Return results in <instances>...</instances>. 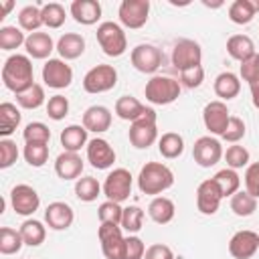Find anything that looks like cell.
<instances>
[{
    "label": "cell",
    "instance_id": "cell-37",
    "mask_svg": "<svg viewBox=\"0 0 259 259\" xmlns=\"http://www.w3.org/2000/svg\"><path fill=\"white\" fill-rule=\"evenodd\" d=\"M255 8L251 4V0H235L229 6V18L235 24H249L255 18Z\"/></svg>",
    "mask_w": 259,
    "mask_h": 259
},
{
    "label": "cell",
    "instance_id": "cell-3",
    "mask_svg": "<svg viewBox=\"0 0 259 259\" xmlns=\"http://www.w3.org/2000/svg\"><path fill=\"white\" fill-rule=\"evenodd\" d=\"M146 99L154 105H168L174 103L180 95V81L166 77V75H154L146 83Z\"/></svg>",
    "mask_w": 259,
    "mask_h": 259
},
{
    "label": "cell",
    "instance_id": "cell-6",
    "mask_svg": "<svg viewBox=\"0 0 259 259\" xmlns=\"http://www.w3.org/2000/svg\"><path fill=\"white\" fill-rule=\"evenodd\" d=\"M101 251L105 259H125V237L121 235V227L113 223H101L97 231Z\"/></svg>",
    "mask_w": 259,
    "mask_h": 259
},
{
    "label": "cell",
    "instance_id": "cell-34",
    "mask_svg": "<svg viewBox=\"0 0 259 259\" xmlns=\"http://www.w3.org/2000/svg\"><path fill=\"white\" fill-rule=\"evenodd\" d=\"M18 24H20L22 30H28L30 34L38 32V28L42 26V12H40V8L34 6V4L24 6L18 12Z\"/></svg>",
    "mask_w": 259,
    "mask_h": 259
},
{
    "label": "cell",
    "instance_id": "cell-11",
    "mask_svg": "<svg viewBox=\"0 0 259 259\" xmlns=\"http://www.w3.org/2000/svg\"><path fill=\"white\" fill-rule=\"evenodd\" d=\"M192 158H194V162L198 166L210 168V166H214L223 158V146H221V142L217 138L202 136L192 146Z\"/></svg>",
    "mask_w": 259,
    "mask_h": 259
},
{
    "label": "cell",
    "instance_id": "cell-53",
    "mask_svg": "<svg viewBox=\"0 0 259 259\" xmlns=\"http://www.w3.org/2000/svg\"><path fill=\"white\" fill-rule=\"evenodd\" d=\"M144 255H146L144 241L136 235L125 237V259H144Z\"/></svg>",
    "mask_w": 259,
    "mask_h": 259
},
{
    "label": "cell",
    "instance_id": "cell-52",
    "mask_svg": "<svg viewBox=\"0 0 259 259\" xmlns=\"http://www.w3.org/2000/svg\"><path fill=\"white\" fill-rule=\"evenodd\" d=\"M245 188L251 196L259 198V162H253L245 170Z\"/></svg>",
    "mask_w": 259,
    "mask_h": 259
},
{
    "label": "cell",
    "instance_id": "cell-33",
    "mask_svg": "<svg viewBox=\"0 0 259 259\" xmlns=\"http://www.w3.org/2000/svg\"><path fill=\"white\" fill-rule=\"evenodd\" d=\"M20 235H22V241L24 245H30V247H38L45 237H47V231H45V225L40 221H34V219H28L20 225Z\"/></svg>",
    "mask_w": 259,
    "mask_h": 259
},
{
    "label": "cell",
    "instance_id": "cell-15",
    "mask_svg": "<svg viewBox=\"0 0 259 259\" xmlns=\"http://www.w3.org/2000/svg\"><path fill=\"white\" fill-rule=\"evenodd\" d=\"M229 119H231V115H229V109H227V105L223 101H210L202 109L204 127L214 136H223L225 134V130L229 125Z\"/></svg>",
    "mask_w": 259,
    "mask_h": 259
},
{
    "label": "cell",
    "instance_id": "cell-7",
    "mask_svg": "<svg viewBox=\"0 0 259 259\" xmlns=\"http://www.w3.org/2000/svg\"><path fill=\"white\" fill-rule=\"evenodd\" d=\"M117 83V71L111 65H95L83 77V89L87 93H105Z\"/></svg>",
    "mask_w": 259,
    "mask_h": 259
},
{
    "label": "cell",
    "instance_id": "cell-12",
    "mask_svg": "<svg viewBox=\"0 0 259 259\" xmlns=\"http://www.w3.org/2000/svg\"><path fill=\"white\" fill-rule=\"evenodd\" d=\"M10 204H12V208H14L16 214L28 217L34 210H38L40 198H38V194H36V190L32 186H28V184H16L10 190Z\"/></svg>",
    "mask_w": 259,
    "mask_h": 259
},
{
    "label": "cell",
    "instance_id": "cell-5",
    "mask_svg": "<svg viewBox=\"0 0 259 259\" xmlns=\"http://www.w3.org/2000/svg\"><path fill=\"white\" fill-rule=\"evenodd\" d=\"M158 140V127H156V111L152 107H148V111L132 121L130 125V142L134 148L138 150H146L150 148L154 142Z\"/></svg>",
    "mask_w": 259,
    "mask_h": 259
},
{
    "label": "cell",
    "instance_id": "cell-50",
    "mask_svg": "<svg viewBox=\"0 0 259 259\" xmlns=\"http://www.w3.org/2000/svg\"><path fill=\"white\" fill-rule=\"evenodd\" d=\"M18 160V148L12 140H0V168H10Z\"/></svg>",
    "mask_w": 259,
    "mask_h": 259
},
{
    "label": "cell",
    "instance_id": "cell-47",
    "mask_svg": "<svg viewBox=\"0 0 259 259\" xmlns=\"http://www.w3.org/2000/svg\"><path fill=\"white\" fill-rule=\"evenodd\" d=\"M225 160H227L229 168L237 170V168H243L249 164V152L243 146H229L225 152Z\"/></svg>",
    "mask_w": 259,
    "mask_h": 259
},
{
    "label": "cell",
    "instance_id": "cell-31",
    "mask_svg": "<svg viewBox=\"0 0 259 259\" xmlns=\"http://www.w3.org/2000/svg\"><path fill=\"white\" fill-rule=\"evenodd\" d=\"M20 123V111L14 103L4 101L0 105V136H10Z\"/></svg>",
    "mask_w": 259,
    "mask_h": 259
},
{
    "label": "cell",
    "instance_id": "cell-57",
    "mask_svg": "<svg viewBox=\"0 0 259 259\" xmlns=\"http://www.w3.org/2000/svg\"><path fill=\"white\" fill-rule=\"evenodd\" d=\"M251 4H253V8H255V12H259V0H251Z\"/></svg>",
    "mask_w": 259,
    "mask_h": 259
},
{
    "label": "cell",
    "instance_id": "cell-29",
    "mask_svg": "<svg viewBox=\"0 0 259 259\" xmlns=\"http://www.w3.org/2000/svg\"><path fill=\"white\" fill-rule=\"evenodd\" d=\"M87 142V130L83 125H67L61 132V146L65 148V152H79Z\"/></svg>",
    "mask_w": 259,
    "mask_h": 259
},
{
    "label": "cell",
    "instance_id": "cell-26",
    "mask_svg": "<svg viewBox=\"0 0 259 259\" xmlns=\"http://www.w3.org/2000/svg\"><path fill=\"white\" fill-rule=\"evenodd\" d=\"M148 111L146 105H142L136 97L132 95H121L117 101H115V113L119 119H125V121H136L140 119L144 113Z\"/></svg>",
    "mask_w": 259,
    "mask_h": 259
},
{
    "label": "cell",
    "instance_id": "cell-13",
    "mask_svg": "<svg viewBox=\"0 0 259 259\" xmlns=\"http://www.w3.org/2000/svg\"><path fill=\"white\" fill-rule=\"evenodd\" d=\"M42 81L53 89H65L73 81V69L63 59H49L42 67Z\"/></svg>",
    "mask_w": 259,
    "mask_h": 259
},
{
    "label": "cell",
    "instance_id": "cell-27",
    "mask_svg": "<svg viewBox=\"0 0 259 259\" xmlns=\"http://www.w3.org/2000/svg\"><path fill=\"white\" fill-rule=\"evenodd\" d=\"M239 91H241V81H239V77L235 73L225 71V73L217 75V79H214V93H217V97L229 101V99H235L239 95Z\"/></svg>",
    "mask_w": 259,
    "mask_h": 259
},
{
    "label": "cell",
    "instance_id": "cell-10",
    "mask_svg": "<svg viewBox=\"0 0 259 259\" xmlns=\"http://www.w3.org/2000/svg\"><path fill=\"white\" fill-rule=\"evenodd\" d=\"M148 14H150V2L148 0H123L119 4L117 16L119 22L125 28H142L148 22Z\"/></svg>",
    "mask_w": 259,
    "mask_h": 259
},
{
    "label": "cell",
    "instance_id": "cell-17",
    "mask_svg": "<svg viewBox=\"0 0 259 259\" xmlns=\"http://www.w3.org/2000/svg\"><path fill=\"white\" fill-rule=\"evenodd\" d=\"M259 249V235L255 231H237L229 241V253L235 259H251Z\"/></svg>",
    "mask_w": 259,
    "mask_h": 259
},
{
    "label": "cell",
    "instance_id": "cell-20",
    "mask_svg": "<svg viewBox=\"0 0 259 259\" xmlns=\"http://www.w3.org/2000/svg\"><path fill=\"white\" fill-rule=\"evenodd\" d=\"M55 172L61 180H79L83 172V160L77 152H63L55 160Z\"/></svg>",
    "mask_w": 259,
    "mask_h": 259
},
{
    "label": "cell",
    "instance_id": "cell-55",
    "mask_svg": "<svg viewBox=\"0 0 259 259\" xmlns=\"http://www.w3.org/2000/svg\"><path fill=\"white\" fill-rule=\"evenodd\" d=\"M251 99H253V105L259 109V83L251 85Z\"/></svg>",
    "mask_w": 259,
    "mask_h": 259
},
{
    "label": "cell",
    "instance_id": "cell-1",
    "mask_svg": "<svg viewBox=\"0 0 259 259\" xmlns=\"http://www.w3.org/2000/svg\"><path fill=\"white\" fill-rule=\"evenodd\" d=\"M2 83L6 89L12 93H22L28 87L34 85V73H32V63L26 55H10L4 61L2 67Z\"/></svg>",
    "mask_w": 259,
    "mask_h": 259
},
{
    "label": "cell",
    "instance_id": "cell-25",
    "mask_svg": "<svg viewBox=\"0 0 259 259\" xmlns=\"http://www.w3.org/2000/svg\"><path fill=\"white\" fill-rule=\"evenodd\" d=\"M227 53L235 61L243 63V61H247V59H251L255 55V45L247 34H233L227 40Z\"/></svg>",
    "mask_w": 259,
    "mask_h": 259
},
{
    "label": "cell",
    "instance_id": "cell-32",
    "mask_svg": "<svg viewBox=\"0 0 259 259\" xmlns=\"http://www.w3.org/2000/svg\"><path fill=\"white\" fill-rule=\"evenodd\" d=\"M212 180H214L217 186L221 188L223 198H225V196H233L235 192H239L241 178H239V174H237L233 168H223V170H219V172L212 176Z\"/></svg>",
    "mask_w": 259,
    "mask_h": 259
},
{
    "label": "cell",
    "instance_id": "cell-54",
    "mask_svg": "<svg viewBox=\"0 0 259 259\" xmlns=\"http://www.w3.org/2000/svg\"><path fill=\"white\" fill-rule=\"evenodd\" d=\"M144 259H174V253L168 245H162V243H154L146 249V255Z\"/></svg>",
    "mask_w": 259,
    "mask_h": 259
},
{
    "label": "cell",
    "instance_id": "cell-2",
    "mask_svg": "<svg viewBox=\"0 0 259 259\" xmlns=\"http://www.w3.org/2000/svg\"><path fill=\"white\" fill-rule=\"evenodd\" d=\"M174 184L172 170L162 162H146L138 174V188L144 194H160Z\"/></svg>",
    "mask_w": 259,
    "mask_h": 259
},
{
    "label": "cell",
    "instance_id": "cell-19",
    "mask_svg": "<svg viewBox=\"0 0 259 259\" xmlns=\"http://www.w3.org/2000/svg\"><path fill=\"white\" fill-rule=\"evenodd\" d=\"M45 221H47L49 229H53V231H65V229H69V227L73 225L75 212H73V208H71L67 202L57 200V202H51V204L47 206V210H45Z\"/></svg>",
    "mask_w": 259,
    "mask_h": 259
},
{
    "label": "cell",
    "instance_id": "cell-18",
    "mask_svg": "<svg viewBox=\"0 0 259 259\" xmlns=\"http://www.w3.org/2000/svg\"><path fill=\"white\" fill-rule=\"evenodd\" d=\"M87 160L91 162L93 168H97V170H107V168H111L113 162H115V152H113V148L109 146L107 140L95 138V140H91V142L87 144Z\"/></svg>",
    "mask_w": 259,
    "mask_h": 259
},
{
    "label": "cell",
    "instance_id": "cell-40",
    "mask_svg": "<svg viewBox=\"0 0 259 259\" xmlns=\"http://www.w3.org/2000/svg\"><path fill=\"white\" fill-rule=\"evenodd\" d=\"M42 12V24L49 28H61L65 22V8L59 2H49L40 6Z\"/></svg>",
    "mask_w": 259,
    "mask_h": 259
},
{
    "label": "cell",
    "instance_id": "cell-45",
    "mask_svg": "<svg viewBox=\"0 0 259 259\" xmlns=\"http://www.w3.org/2000/svg\"><path fill=\"white\" fill-rule=\"evenodd\" d=\"M142 223H144V210L140 206H127V208H123L121 229H125L127 233H138L142 229Z\"/></svg>",
    "mask_w": 259,
    "mask_h": 259
},
{
    "label": "cell",
    "instance_id": "cell-24",
    "mask_svg": "<svg viewBox=\"0 0 259 259\" xmlns=\"http://www.w3.org/2000/svg\"><path fill=\"white\" fill-rule=\"evenodd\" d=\"M57 51H59L63 61L79 59L85 51V38L77 32H65L57 42Z\"/></svg>",
    "mask_w": 259,
    "mask_h": 259
},
{
    "label": "cell",
    "instance_id": "cell-9",
    "mask_svg": "<svg viewBox=\"0 0 259 259\" xmlns=\"http://www.w3.org/2000/svg\"><path fill=\"white\" fill-rule=\"evenodd\" d=\"M200 61H202V49H200V45L196 40L182 38V40H178L174 45V49H172V65L178 71L200 67Z\"/></svg>",
    "mask_w": 259,
    "mask_h": 259
},
{
    "label": "cell",
    "instance_id": "cell-41",
    "mask_svg": "<svg viewBox=\"0 0 259 259\" xmlns=\"http://www.w3.org/2000/svg\"><path fill=\"white\" fill-rule=\"evenodd\" d=\"M26 42V36L16 26H2L0 28V49L2 51H14L20 45Z\"/></svg>",
    "mask_w": 259,
    "mask_h": 259
},
{
    "label": "cell",
    "instance_id": "cell-56",
    "mask_svg": "<svg viewBox=\"0 0 259 259\" xmlns=\"http://www.w3.org/2000/svg\"><path fill=\"white\" fill-rule=\"evenodd\" d=\"M12 6H14L12 2H4V6H2V18H4V14H8L12 10Z\"/></svg>",
    "mask_w": 259,
    "mask_h": 259
},
{
    "label": "cell",
    "instance_id": "cell-39",
    "mask_svg": "<svg viewBox=\"0 0 259 259\" xmlns=\"http://www.w3.org/2000/svg\"><path fill=\"white\" fill-rule=\"evenodd\" d=\"M16 103H18L20 107H24V109H38V107L45 103V89H42V85L34 83V85L28 87L26 91L18 93V95H16Z\"/></svg>",
    "mask_w": 259,
    "mask_h": 259
},
{
    "label": "cell",
    "instance_id": "cell-49",
    "mask_svg": "<svg viewBox=\"0 0 259 259\" xmlns=\"http://www.w3.org/2000/svg\"><path fill=\"white\" fill-rule=\"evenodd\" d=\"M243 136H245V121H243L241 117L231 115L229 125H227L225 134H223L221 138H223L225 142H229V144H237L239 140H243Z\"/></svg>",
    "mask_w": 259,
    "mask_h": 259
},
{
    "label": "cell",
    "instance_id": "cell-38",
    "mask_svg": "<svg viewBox=\"0 0 259 259\" xmlns=\"http://www.w3.org/2000/svg\"><path fill=\"white\" fill-rule=\"evenodd\" d=\"M101 192V184L93 176H83L75 182V194L83 202H93Z\"/></svg>",
    "mask_w": 259,
    "mask_h": 259
},
{
    "label": "cell",
    "instance_id": "cell-16",
    "mask_svg": "<svg viewBox=\"0 0 259 259\" xmlns=\"http://www.w3.org/2000/svg\"><path fill=\"white\" fill-rule=\"evenodd\" d=\"M221 200H223L221 188L217 186V182L212 178L202 180L198 184V188H196V208L202 214H214L221 206Z\"/></svg>",
    "mask_w": 259,
    "mask_h": 259
},
{
    "label": "cell",
    "instance_id": "cell-42",
    "mask_svg": "<svg viewBox=\"0 0 259 259\" xmlns=\"http://www.w3.org/2000/svg\"><path fill=\"white\" fill-rule=\"evenodd\" d=\"M22 138L26 144H49L51 140V130L42 121H30L22 130Z\"/></svg>",
    "mask_w": 259,
    "mask_h": 259
},
{
    "label": "cell",
    "instance_id": "cell-36",
    "mask_svg": "<svg viewBox=\"0 0 259 259\" xmlns=\"http://www.w3.org/2000/svg\"><path fill=\"white\" fill-rule=\"evenodd\" d=\"M22 245H24V241H22L20 231L10 229V227L0 229V253L2 255H14L22 249Z\"/></svg>",
    "mask_w": 259,
    "mask_h": 259
},
{
    "label": "cell",
    "instance_id": "cell-21",
    "mask_svg": "<svg viewBox=\"0 0 259 259\" xmlns=\"http://www.w3.org/2000/svg\"><path fill=\"white\" fill-rule=\"evenodd\" d=\"M111 125V111L105 105H91L83 113V127L87 132L103 134Z\"/></svg>",
    "mask_w": 259,
    "mask_h": 259
},
{
    "label": "cell",
    "instance_id": "cell-44",
    "mask_svg": "<svg viewBox=\"0 0 259 259\" xmlns=\"http://www.w3.org/2000/svg\"><path fill=\"white\" fill-rule=\"evenodd\" d=\"M121 214H123V208L119 206V202H113V200H105L97 208V217L101 223L121 225Z\"/></svg>",
    "mask_w": 259,
    "mask_h": 259
},
{
    "label": "cell",
    "instance_id": "cell-4",
    "mask_svg": "<svg viewBox=\"0 0 259 259\" xmlns=\"http://www.w3.org/2000/svg\"><path fill=\"white\" fill-rule=\"evenodd\" d=\"M97 42L99 47L103 49V53L107 57H121L127 49V38H125V32L123 28L117 24V22H101L97 26Z\"/></svg>",
    "mask_w": 259,
    "mask_h": 259
},
{
    "label": "cell",
    "instance_id": "cell-14",
    "mask_svg": "<svg viewBox=\"0 0 259 259\" xmlns=\"http://www.w3.org/2000/svg\"><path fill=\"white\" fill-rule=\"evenodd\" d=\"M132 65L140 73H156L162 65V51L154 45H138L132 49Z\"/></svg>",
    "mask_w": 259,
    "mask_h": 259
},
{
    "label": "cell",
    "instance_id": "cell-8",
    "mask_svg": "<svg viewBox=\"0 0 259 259\" xmlns=\"http://www.w3.org/2000/svg\"><path fill=\"white\" fill-rule=\"evenodd\" d=\"M132 174L125 168H115L113 172L107 174L105 182H103V194L107 196V200L113 202H123L130 198L132 194Z\"/></svg>",
    "mask_w": 259,
    "mask_h": 259
},
{
    "label": "cell",
    "instance_id": "cell-35",
    "mask_svg": "<svg viewBox=\"0 0 259 259\" xmlns=\"http://www.w3.org/2000/svg\"><path fill=\"white\" fill-rule=\"evenodd\" d=\"M257 208V198L251 196L247 190H239L231 196V210L237 217H251Z\"/></svg>",
    "mask_w": 259,
    "mask_h": 259
},
{
    "label": "cell",
    "instance_id": "cell-43",
    "mask_svg": "<svg viewBox=\"0 0 259 259\" xmlns=\"http://www.w3.org/2000/svg\"><path fill=\"white\" fill-rule=\"evenodd\" d=\"M24 160L34 166V168H40L45 166V162L49 160V146L47 144H26L24 146Z\"/></svg>",
    "mask_w": 259,
    "mask_h": 259
},
{
    "label": "cell",
    "instance_id": "cell-46",
    "mask_svg": "<svg viewBox=\"0 0 259 259\" xmlns=\"http://www.w3.org/2000/svg\"><path fill=\"white\" fill-rule=\"evenodd\" d=\"M69 113V99L65 95H53L47 101V115L55 121H61Z\"/></svg>",
    "mask_w": 259,
    "mask_h": 259
},
{
    "label": "cell",
    "instance_id": "cell-51",
    "mask_svg": "<svg viewBox=\"0 0 259 259\" xmlns=\"http://www.w3.org/2000/svg\"><path fill=\"white\" fill-rule=\"evenodd\" d=\"M202 81H204V69L202 67H192V69L180 71V85H184L188 89L200 87Z\"/></svg>",
    "mask_w": 259,
    "mask_h": 259
},
{
    "label": "cell",
    "instance_id": "cell-30",
    "mask_svg": "<svg viewBox=\"0 0 259 259\" xmlns=\"http://www.w3.org/2000/svg\"><path fill=\"white\" fill-rule=\"evenodd\" d=\"M158 150H160V154L166 160H174V158L182 156V152H184V140L176 132H166L158 140Z\"/></svg>",
    "mask_w": 259,
    "mask_h": 259
},
{
    "label": "cell",
    "instance_id": "cell-23",
    "mask_svg": "<svg viewBox=\"0 0 259 259\" xmlns=\"http://www.w3.org/2000/svg\"><path fill=\"white\" fill-rule=\"evenodd\" d=\"M24 49H26L28 57H32V59H47L57 47H55L51 34H47V32H32V34L26 36Z\"/></svg>",
    "mask_w": 259,
    "mask_h": 259
},
{
    "label": "cell",
    "instance_id": "cell-22",
    "mask_svg": "<svg viewBox=\"0 0 259 259\" xmlns=\"http://www.w3.org/2000/svg\"><path fill=\"white\" fill-rule=\"evenodd\" d=\"M71 16L75 18V22L91 26L101 18V4L97 0H75L71 2Z\"/></svg>",
    "mask_w": 259,
    "mask_h": 259
},
{
    "label": "cell",
    "instance_id": "cell-28",
    "mask_svg": "<svg viewBox=\"0 0 259 259\" xmlns=\"http://www.w3.org/2000/svg\"><path fill=\"white\" fill-rule=\"evenodd\" d=\"M174 212H176V206L170 198L166 196H156L150 204H148V214L154 223L158 225H166L174 219Z\"/></svg>",
    "mask_w": 259,
    "mask_h": 259
},
{
    "label": "cell",
    "instance_id": "cell-48",
    "mask_svg": "<svg viewBox=\"0 0 259 259\" xmlns=\"http://www.w3.org/2000/svg\"><path fill=\"white\" fill-rule=\"evenodd\" d=\"M241 77H243V81L249 83V87L259 83V55L257 53L251 59L241 63Z\"/></svg>",
    "mask_w": 259,
    "mask_h": 259
}]
</instances>
